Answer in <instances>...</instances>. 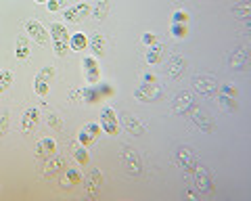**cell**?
Wrapping results in <instances>:
<instances>
[{
  "label": "cell",
  "instance_id": "1",
  "mask_svg": "<svg viewBox=\"0 0 251 201\" xmlns=\"http://www.w3.org/2000/svg\"><path fill=\"white\" fill-rule=\"evenodd\" d=\"M188 178H191V187L197 189L199 195H214V180L203 166L197 164V168L188 174Z\"/></svg>",
  "mask_w": 251,
  "mask_h": 201
},
{
  "label": "cell",
  "instance_id": "2",
  "mask_svg": "<svg viewBox=\"0 0 251 201\" xmlns=\"http://www.w3.org/2000/svg\"><path fill=\"white\" fill-rule=\"evenodd\" d=\"M120 159H122V166L126 168V172L130 176H140L143 174V161H140V155L136 153V149L124 145L122 151H120Z\"/></svg>",
  "mask_w": 251,
  "mask_h": 201
},
{
  "label": "cell",
  "instance_id": "3",
  "mask_svg": "<svg viewBox=\"0 0 251 201\" xmlns=\"http://www.w3.org/2000/svg\"><path fill=\"white\" fill-rule=\"evenodd\" d=\"M193 88L201 92V95H205V97H214L218 95V80L214 78V75H207V74H201V75H195L193 78Z\"/></svg>",
  "mask_w": 251,
  "mask_h": 201
},
{
  "label": "cell",
  "instance_id": "4",
  "mask_svg": "<svg viewBox=\"0 0 251 201\" xmlns=\"http://www.w3.org/2000/svg\"><path fill=\"white\" fill-rule=\"evenodd\" d=\"M176 161H178V166L180 168H184V172L186 174H191L195 168H197V155H195V151L191 149V147H178V151H176Z\"/></svg>",
  "mask_w": 251,
  "mask_h": 201
},
{
  "label": "cell",
  "instance_id": "5",
  "mask_svg": "<svg viewBox=\"0 0 251 201\" xmlns=\"http://www.w3.org/2000/svg\"><path fill=\"white\" fill-rule=\"evenodd\" d=\"M54 78V69L49 65V67H42L40 72H38L36 80H34V90L38 92L40 97H46L50 90V80Z\"/></svg>",
  "mask_w": 251,
  "mask_h": 201
},
{
  "label": "cell",
  "instance_id": "6",
  "mask_svg": "<svg viewBox=\"0 0 251 201\" xmlns=\"http://www.w3.org/2000/svg\"><path fill=\"white\" fill-rule=\"evenodd\" d=\"M163 95V90L157 86V84H140V86L134 88V99L136 100H143V103H151V100H157Z\"/></svg>",
  "mask_w": 251,
  "mask_h": 201
},
{
  "label": "cell",
  "instance_id": "7",
  "mask_svg": "<svg viewBox=\"0 0 251 201\" xmlns=\"http://www.w3.org/2000/svg\"><path fill=\"white\" fill-rule=\"evenodd\" d=\"M191 122L195 124V128H199L201 132H214V120H211V115L201 109V107H195L191 111Z\"/></svg>",
  "mask_w": 251,
  "mask_h": 201
},
{
  "label": "cell",
  "instance_id": "8",
  "mask_svg": "<svg viewBox=\"0 0 251 201\" xmlns=\"http://www.w3.org/2000/svg\"><path fill=\"white\" fill-rule=\"evenodd\" d=\"M25 32H27V36L31 38L34 42H38V44H46L49 42V29H46L40 21H36V19H29V21H25Z\"/></svg>",
  "mask_w": 251,
  "mask_h": 201
},
{
  "label": "cell",
  "instance_id": "9",
  "mask_svg": "<svg viewBox=\"0 0 251 201\" xmlns=\"http://www.w3.org/2000/svg\"><path fill=\"white\" fill-rule=\"evenodd\" d=\"M193 105H195V99L191 92H178V95L174 97V100H172V113H176V115H184L186 111H191L193 109Z\"/></svg>",
  "mask_w": 251,
  "mask_h": 201
},
{
  "label": "cell",
  "instance_id": "10",
  "mask_svg": "<svg viewBox=\"0 0 251 201\" xmlns=\"http://www.w3.org/2000/svg\"><path fill=\"white\" fill-rule=\"evenodd\" d=\"M228 65L230 69H237V72H245L249 67V50L245 46H241V49H234L228 57Z\"/></svg>",
  "mask_w": 251,
  "mask_h": 201
},
{
  "label": "cell",
  "instance_id": "11",
  "mask_svg": "<svg viewBox=\"0 0 251 201\" xmlns=\"http://www.w3.org/2000/svg\"><path fill=\"white\" fill-rule=\"evenodd\" d=\"M120 120H122V124H124V128L128 130L130 134H134V136H140V134H145V130H147V126L143 122H140L138 118H134V115H130L128 111H124V113H120Z\"/></svg>",
  "mask_w": 251,
  "mask_h": 201
},
{
  "label": "cell",
  "instance_id": "12",
  "mask_svg": "<svg viewBox=\"0 0 251 201\" xmlns=\"http://www.w3.org/2000/svg\"><path fill=\"white\" fill-rule=\"evenodd\" d=\"M100 128L105 130L107 134H117V113L111 109V107H103L100 111Z\"/></svg>",
  "mask_w": 251,
  "mask_h": 201
},
{
  "label": "cell",
  "instance_id": "13",
  "mask_svg": "<svg viewBox=\"0 0 251 201\" xmlns=\"http://www.w3.org/2000/svg\"><path fill=\"white\" fill-rule=\"evenodd\" d=\"M100 182H103V176H100L99 170H92V172L86 176V195H88L90 199H97L99 197V191H100Z\"/></svg>",
  "mask_w": 251,
  "mask_h": 201
},
{
  "label": "cell",
  "instance_id": "14",
  "mask_svg": "<svg viewBox=\"0 0 251 201\" xmlns=\"http://www.w3.org/2000/svg\"><path fill=\"white\" fill-rule=\"evenodd\" d=\"M63 168H67V159L65 157H61V155H50L49 161L44 164V178H54Z\"/></svg>",
  "mask_w": 251,
  "mask_h": 201
},
{
  "label": "cell",
  "instance_id": "15",
  "mask_svg": "<svg viewBox=\"0 0 251 201\" xmlns=\"http://www.w3.org/2000/svg\"><path fill=\"white\" fill-rule=\"evenodd\" d=\"M184 69H186V61L180 57V55H172L168 59V67H166V74L170 75L172 80H178L180 75L184 74Z\"/></svg>",
  "mask_w": 251,
  "mask_h": 201
},
{
  "label": "cell",
  "instance_id": "16",
  "mask_svg": "<svg viewBox=\"0 0 251 201\" xmlns=\"http://www.w3.org/2000/svg\"><path fill=\"white\" fill-rule=\"evenodd\" d=\"M90 4H86V2H80V4H74V6H69V9H65V19L67 21H80L84 17H88L90 15Z\"/></svg>",
  "mask_w": 251,
  "mask_h": 201
},
{
  "label": "cell",
  "instance_id": "17",
  "mask_svg": "<svg viewBox=\"0 0 251 201\" xmlns=\"http://www.w3.org/2000/svg\"><path fill=\"white\" fill-rule=\"evenodd\" d=\"M54 151H57V143H54L52 138H40V141L36 143V157L46 159V157L54 155Z\"/></svg>",
  "mask_w": 251,
  "mask_h": 201
},
{
  "label": "cell",
  "instance_id": "18",
  "mask_svg": "<svg viewBox=\"0 0 251 201\" xmlns=\"http://www.w3.org/2000/svg\"><path fill=\"white\" fill-rule=\"evenodd\" d=\"M38 118H40V113H38V109H27L25 113H23V120H21V130L25 134H29V132H34V128L38 126Z\"/></svg>",
  "mask_w": 251,
  "mask_h": 201
},
{
  "label": "cell",
  "instance_id": "19",
  "mask_svg": "<svg viewBox=\"0 0 251 201\" xmlns=\"http://www.w3.org/2000/svg\"><path fill=\"white\" fill-rule=\"evenodd\" d=\"M84 69H86V82L88 84H97L100 80V69H99L97 61H94L92 57L84 59Z\"/></svg>",
  "mask_w": 251,
  "mask_h": 201
},
{
  "label": "cell",
  "instance_id": "20",
  "mask_svg": "<svg viewBox=\"0 0 251 201\" xmlns=\"http://www.w3.org/2000/svg\"><path fill=\"white\" fill-rule=\"evenodd\" d=\"M163 55H166V49H163V44H151L149 46V50H147V63L149 65H157V63H161V59Z\"/></svg>",
  "mask_w": 251,
  "mask_h": 201
},
{
  "label": "cell",
  "instance_id": "21",
  "mask_svg": "<svg viewBox=\"0 0 251 201\" xmlns=\"http://www.w3.org/2000/svg\"><path fill=\"white\" fill-rule=\"evenodd\" d=\"M99 134H100V126H97V124H88V126H84L82 132H80V143L88 145L92 141H97Z\"/></svg>",
  "mask_w": 251,
  "mask_h": 201
},
{
  "label": "cell",
  "instance_id": "22",
  "mask_svg": "<svg viewBox=\"0 0 251 201\" xmlns=\"http://www.w3.org/2000/svg\"><path fill=\"white\" fill-rule=\"evenodd\" d=\"M49 34L52 38V42H67L69 36H67V27L63 23H50V29Z\"/></svg>",
  "mask_w": 251,
  "mask_h": 201
},
{
  "label": "cell",
  "instance_id": "23",
  "mask_svg": "<svg viewBox=\"0 0 251 201\" xmlns=\"http://www.w3.org/2000/svg\"><path fill=\"white\" fill-rule=\"evenodd\" d=\"M218 100L228 113H237L239 111V103H237V99L234 97H228V95H224V92H218Z\"/></svg>",
  "mask_w": 251,
  "mask_h": 201
},
{
  "label": "cell",
  "instance_id": "24",
  "mask_svg": "<svg viewBox=\"0 0 251 201\" xmlns=\"http://www.w3.org/2000/svg\"><path fill=\"white\" fill-rule=\"evenodd\" d=\"M67 42H69V49H72V50H84L86 46H88V40H86V36H84L82 32L72 34Z\"/></svg>",
  "mask_w": 251,
  "mask_h": 201
},
{
  "label": "cell",
  "instance_id": "25",
  "mask_svg": "<svg viewBox=\"0 0 251 201\" xmlns=\"http://www.w3.org/2000/svg\"><path fill=\"white\" fill-rule=\"evenodd\" d=\"M29 42H27V38L25 36H19L17 38V50H15V55H17L19 61H25L29 57Z\"/></svg>",
  "mask_w": 251,
  "mask_h": 201
},
{
  "label": "cell",
  "instance_id": "26",
  "mask_svg": "<svg viewBox=\"0 0 251 201\" xmlns=\"http://www.w3.org/2000/svg\"><path fill=\"white\" fill-rule=\"evenodd\" d=\"M82 180V176H80V172L77 170H74V168H67V172H65V176L61 178V187H72V184H77Z\"/></svg>",
  "mask_w": 251,
  "mask_h": 201
},
{
  "label": "cell",
  "instance_id": "27",
  "mask_svg": "<svg viewBox=\"0 0 251 201\" xmlns=\"http://www.w3.org/2000/svg\"><path fill=\"white\" fill-rule=\"evenodd\" d=\"M230 11H232L234 17L247 19V17H249V13H251V2H249V0H241V2H239V4H234Z\"/></svg>",
  "mask_w": 251,
  "mask_h": 201
},
{
  "label": "cell",
  "instance_id": "28",
  "mask_svg": "<svg viewBox=\"0 0 251 201\" xmlns=\"http://www.w3.org/2000/svg\"><path fill=\"white\" fill-rule=\"evenodd\" d=\"M107 13H109V0H97V4L92 9V17L100 21L107 17Z\"/></svg>",
  "mask_w": 251,
  "mask_h": 201
},
{
  "label": "cell",
  "instance_id": "29",
  "mask_svg": "<svg viewBox=\"0 0 251 201\" xmlns=\"http://www.w3.org/2000/svg\"><path fill=\"white\" fill-rule=\"evenodd\" d=\"M74 157L80 166H86L90 161V155L88 151H86V145H74Z\"/></svg>",
  "mask_w": 251,
  "mask_h": 201
},
{
  "label": "cell",
  "instance_id": "30",
  "mask_svg": "<svg viewBox=\"0 0 251 201\" xmlns=\"http://www.w3.org/2000/svg\"><path fill=\"white\" fill-rule=\"evenodd\" d=\"M90 49H92V52L94 55H103L105 52V38L100 36V34H94L92 36V40H90Z\"/></svg>",
  "mask_w": 251,
  "mask_h": 201
},
{
  "label": "cell",
  "instance_id": "31",
  "mask_svg": "<svg viewBox=\"0 0 251 201\" xmlns=\"http://www.w3.org/2000/svg\"><path fill=\"white\" fill-rule=\"evenodd\" d=\"M13 84V74L11 72H0V95H2L4 90H9Z\"/></svg>",
  "mask_w": 251,
  "mask_h": 201
},
{
  "label": "cell",
  "instance_id": "32",
  "mask_svg": "<svg viewBox=\"0 0 251 201\" xmlns=\"http://www.w3.org/2000/svg\"><path fill=\"white\" fill-rule=\"evenodd\" d=\"M46 6H49L50 13H57V11H61V9H65V6H67V0H49V2H46Z\"/></svg>",
  "mask_w": 251,
  "mask_h": 201
},
{
  "label": "cell",
  "instance_id": "33",
  "mask_svg": "<svg viewBox=\"0 0 251 201\" xmlns=\"http://www.w3.org/2000/svg\"><path fill=\"white\" fill-rule=\"evenodd\" d=\"M172 32H174V36H176V38H184V36H186V27H184V23H174Z\"/></svg>",
  "mask_w": 251,
  "mask_h": 201
},
{
  "label": "cell",
  "instance_id": "34",
  "mask_svg": "<svg viewBox=\"0 0 251 201\" xmlns=\"http://www.w3.org/2000/svg\"><path fill=\"white\" fill-rule=\"evenodd\" d=\"M6 128H9V111L2 113V118H0V136L6 134Z\"/></svg>",
  "mask_w": 251,
  "mask_h": 201
},
{
  "label": "cell",
  "instance_id": "35",
  "mask_svg": "<svg viewBox=\"0 0 251 201\" xmlns=\"http://www.w3.org/2000/svg\"><path fill=\"white\" fill-rule=\"evenodd\" d=\"M49 124H50L52 128L63 130V124H61V120H59V118H57V115H54V113H50V115H49Z\"/></svg>",
  "mask_w": 251,
  "mask_h": 201
},
{
  "label": "cell",
  "instance_id": "36",
  "mask_svg": "<svg viewBox=\"0 0 251 201\" xmlns=\"http://www.w3.org/2000/svg\"><path fill=\"white\" fill-rule=\"evenodd\" d=\"M186 19H188L186 11H176L174 13V23H186Z\"/></svg>",
  "mask_w": 251,
  "mask_h": 201
},
{
  "label": "cell",
  "instance_id": "37",
  "mask_svg": "<svg viewBox=\"0 0 251 201\" xmlns=\"http://www.w3.org/2000/svg\"><path fill=\"white\" fill-rule=\"evenodd\" d=\"M155 42H157V38H155L153 34H145V36H143V44L151 46V44H155Z\"/></svg>",
  "mask_w": 251,
  "mask_h": 201
},
{
  "label": "cell",
  "instance_id": "38",
  "mask_svg": "<svg viewBox=\"0 0 251 201\" xmlns=\"http://www.w3.org/2000/svg\"><path fill=\"white\" fill-rule=\"evenodd\" d=\"M36 2H49V0H36Z\"/></svg>",
  "mask_w": 251,
  "mask_h": 201
}]
</instances>
